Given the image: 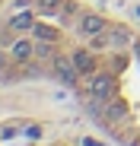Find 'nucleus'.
I'll list each match as a JSON object with an SVG mask.
<instances>
[{"label": "nucleus", "instance_id": "obj_1", "mask_svg": "<svg viewBox=\"0 0 140 146\" xmlns=\"http://www.w3.org/2000/svg\"><path fill=\"white\" fill-rule=\"evenodd\" d=\"M77 29H80L86 38H92V35H99V32L108 29V19H102V16H96V13H80V16H77Z\"/></svg>", "mask_w": 140, "mask_h": 146}, {"label": "nucleus", "instance_id": "obj_2", "mask_svg": "<svg viewBox=\"0 0 140 146\" xmlns=\"http://www.w3.org/2000/svg\"><path fill=\"white\" fill-rule=\"evenodd\" d=\"M10 60H16V64H29V60H35V38H32V41H29V38L13 41V44H10Z\"/></svg>", "mask_w": 140, "mask_h": 146}, {"label": "nucleus", "instance_id": "obj_3", "mask_svg": "<svg viewBox=\"0 0 140 146\" xmlns=\"http://www.w3.org/2000/svg\"><path fill=\"white\" fill-rule=\"evenodd\" d=\"M32 26H35V13H19V16H13L10 22H7V29L10 32H32Z\"/></svg>", "mask_w": 140, "mask_h": 146}, {"label": "nucleus", "instance_id": "obj_4", "mask_svg": "<svg viewBox=\"0 0 140 146\" xmlns=\"http://www.w3.org/2000/svg\"><path fill=\"white\" fill-rule=\"evenodd\" d=\"M38 7H41L45 13H57V10L64 7V0H38Z\"/></svg>", "mask_w": 140, "mask_h": 146}, {"label": "nucleus", "instance_id": "obj_5", "mask_svg": "<svg viewBox=\"0 0 140 146\" xmlns=\"http://www.w3.org/2000/svg\"><path fill=\"white\" fill-rule=\"evenodd\" d=\"M83 146H102V143H96V140H86V143H83Z\"/></svg>", "mask_w": 140, "mask_h": 146}]
</instances>
